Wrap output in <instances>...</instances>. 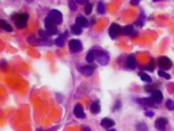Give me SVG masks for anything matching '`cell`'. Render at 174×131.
<instances>
[{"label":"cell","instance_id":"cell-1","mask_svg":"<svg viewBox=\"0 0 174 131\" xmlns=\"http://www.w3.org/2000/svg\"><path fill=\"white\" fill-rule=\"evenodd\" d=\"M95 59L101 66H106L110 62V56L108 53L102 50H94Z\"/></svg>","mask_w":174,"mask_h":131},{"label":"cell","instance_id":"cell-2","mask_svg":"<svg viewBox=\"0 0 174 131\" xmlns=\"http://www.w3.org/2000/svg\"><path fill=\"white\" fill-rule=\"evenodd\" d=\"M14 22L15 25L18 29H22L25 27L28 21V15L27 14H17L14 16Z\"/></svg>","mask_w":174,"mask_h":131},{"label":"cell","instance_id":"cell-3","mask_svg":"<svg viewBox=\"0 0 174 131\" xmlns=\"http://www.w3.org/2000/svg\"><path fill=\"white\" fill-rule=\"evenodd\" d=\"M44 25L46 27V31L48 32V34L50 35H54V34H57V27H56V24L53 22V20H51L49 17H46L45 21H44Z\"/></svg>","mask_w":174,"mask_h":131},{"label":"cell","instance_id":"cell-4","mask_svg":"<svg viewBox=\"0 0 174 131\" xmlns=\"http://www.w3.org/2000/svg\"><path fill=\"white\" fill-rule=\"evenodd\" d=\"M158 65L163 71H168L172 68L173 63L167 57H161L158 60Z\"/></svg>","mask_w":174,"mask_h":131},{"label":"cell","instance_id":"cell-5","mask_svg":"<svg viewBox=\"0 0 174 131\" xmlns=\"http://www.w3.org/2000/svg\"><path fill=\"white\" fill-rule=\"evenodd\" d=\"M47 17H49L51 20H53V22L56 23V25H59L61 24L63 21V16L61 13L56 9H53L52 11H50L48 13V16Z\"/></svg>","mask_w":174,"mask_h":131},{"label":"cell","instance_id":"cell-6","mask_svg":"<svg viewBox=\"0 0 174 131\" xmlns=\"http://www.w3.org/2000/svg\"><path fill=\"white\" fill-rule=\"evenodd\" d=\"M122 33L121 26L116 23H112L109 28V34L111 39H115Z\"/></svg>","mask_w":174,"mask_h":131},{"label":"cell","instance_id":"cell-7","mask_svg":"<svg viewBox=\"0 0 174 131\" xmlns=\"http://www.w3.org/2000/svg\"><path fill=\"white\" fill-rule=\"evenodd\" d=\"M69 48L71 53H78L83 49V44L78 39H71L69 42Z\"/></svg>","mask_w":174,"mask_h":131},{"label":"cell","instance_id":"cell-8","mask_svg":"<svg viewBox=\"0 0 174 131\" xmlns=\"http://www.w3.org/2000/svg\"><path fill=\"white\" fill-rule=\"evenodd\" d=\"M168 120L164 117H159L155 122V126L158 131H166Z\"/></svg>","mask_w":174,"mask_h":131},{"label":"cell","instance_id":"cell-9","mask_svg":"<svg viewBox=\"0 0 174 131\" xmlns=\"http://www.w3.org/2000/svg\"><path fill=\"white\" fill-rule=\"evenodd\" d=\"M78 71L84 76H90L93 74L94 68L91 66H84L78 68Z\"/></svg>","mask_w":174,"mask_h":131},{"label":"cell","instance_id":"cell-10","mask_svg":"<svg viewBox=\"0 0 174 131\" xmlns=\"http://www.w3.org/2000/svg\"><path fill=\"white\" fill-rule=\"evenodd\" d=\"M137 103H140L141 105L148 107H155V102L153 101L151 98H143L137 100Z\"/></svg>","mask_w":174,"mask_h":131},{"label":"cell","instance_id":"cell-11","mask_svg":"<svg viewBox=\"0 0 174 131\" xmlns=\"http://www.w3.org/2000/svg\"><path fill=\"white\" fill-rule=\"evenodd\" d=\"M74 114H75V115L77 118L79 119H84L86 116V115H85V113L84 112V108H83V106H81L80 104H77L75 106V108H74Z\"/></svg>","mask_w":174,"mask_h":131},{"label":"cell","instance_id":"cell-12","mask_svg":"<svg viewBox=\"0 0 174 131\" xmlns=\"http://www.w3.org/2000/svg\"><path fill=\"white\" fill-rule=\"evenodd\" d=\"M126 66L127 68L130 70H134L137 67V62L133 55H129L127 57V60H126Z\"/></svg>","mask_w":174,"mask_h":131},{"label":"cell","instance_id":"cell-13","mask_svg":"<svg viewBox=\"0 0 174 131\" xmlns=\"http://www.w3.org/2000/svg\"><path fill=\"white\" fill-rule=\"evenodd\" d=\"M151 98L155 102V103H161L163 101V98H164V96H163V94L159 90H155L154 92L151 93Z\"/></svg>","mask_w":174,"mask_h":131},{"label":"cell","instance_id":"cell-14","mask_svg":"<svg viewBox=\"0 0 174 131\" xmlns=\"http://www.w3.org/2000/svg\"><path fill=\"white\" fill-rule=\"evenodd\" d=\"M101 126H102L103 128L110 129L111 128L112 126L115 125V121L110 118H104L102 121H101Z\"/></svg>","mask_w":174,"mask_h":131},{"label":"cell","instance_id":"cell-15","mask_svg":"<svg viewBox=\"0 0 174 131\" xmlns=\"http://www.w3.org/2000/svg\"><path fill=\"white\" fill-rule=\"evenodd\" d=\"M67 33H68L67 31L64 32V34H61V35H59V37H57L56 39L55 44H56L58 47H62L63 45H64V42H65V38L68 36V34H67Z\"/></svg>","mask_w":174,"mask_h":131},{"label":"cell","instance_id":"cell-16","mask_svg":"<svg viewBox=\"0 0 174 131\" xmlns=\"http://www.w3.org/2000/svg\"><path fill=\"white\" fill-rule=\"evenodd\" d=\"M91 112L94 114V115H96L100 112L101 111V105H100L99 101H94L93 103H92L90 107Z\"/></svg>","mask_w":174,"mask_h":131},{"label":"cell","instance_id":"cell-17","mask_svg":"<svg viewBox=\"0 0 174 131\" xmlns=\"http://www.w3.org/2000/svg\"><path fill=\"white\" fill-rule=\"evenodd\" d=\"M76 24L78 25V26H80V27H87V25H88V22H87V20L84 16H78L77 18H76Z\"/></svg>","mask_w":174,"mask_h":131},{"label":"cell","instance_id":"cell-18","mask_svg":"<svg viewBox=\"0 0 174 131\" xmlns=\"http://www.w3.org/2000/svg\"><path fill=\"white\" fill-rule=\"evenodd\" d=\"M0 25H1V28L3 29V31H5L7 32H12L13 31V28L8 22H5L4 20H1L0 22Z\"/></svg>","mask_w":174,"mask_h":131},{"label":"cell","instance_id":"cell-19","mask_svg":"<svg viewBox=\"0 0 174 131\" xmlns=\"http://www.w3.org/2000/svg\"><path fill=\"white\" fill-rule=\"evenodd\" d=\"M122 33L125 35H131L133 33V26L131 25H126L122 29Z\"/></svg>","mask_w":174,"mask_h":131},{"label":"cell","instance_id":"cell-20","mask_svg":"<svg viewBox=\"0 0 174 131\" xmlns=\"http://www.w3.org/2000/svg\"><path fill=\"white\" fill-rule=\"evenodd\" d=\"M71 32L75 35H79L82 34L83 30H82V27L78 26L77 24H75V25H71Z\"/></svg>","mask_w":174,"mask_h":131},{"label":"cell","instance_id":"cell-21","mask_svg":"<svg viewBox=\"0 0 174 131\" xmlns=\"http://www.w3.org/2000/svg\"><path fill=\"white\" fill-rule=\"evenodd\" d=\"M136 130H137V131H148V127H147L146 123L139 122L136 125Z\"/></svg>","mask_w":174,"mask_h":131},{"label":"cell","instance_id":"cell-22","mask_svg":"<svg viewBox=\"0 0 174 131\" xmlns=\"http://www.w3.org/2000/svg\"><path fill=\"white\" fill-rule=\"evenodd\" d=\"M139 75H140V78L142 81H145L146 83H151V81H152L151 77L149 75H147L146 73H141Z\"/></svg>","mask_w":174,"mask_h":131},{"label":"cell","instance_id":"cell-23","mask_svg":"<svg viewBox=\"0 0 174 131\" xmlns=\"http://www.w3.org/2000/svg\"><path fill=\"white\" fill-rule=\"evenodd\" d=\"M94 60H95V55H94V50H92V51H89L87 53V56H86V61L87 63H93Z\"/></svg>","mask_w":174,"mask_h":131},{"label":"cell","instance_id":"cell-24","mask_svg":"<svg viewBox=\"0 0 174 131\" xmlns=\"http://www.w3.org/2000/svg\"><path fill=\"white\" fill-rule=\"evenodd\" d=\"M166 107L169 111H174V101L173 100L168 99L166 102Z\"/></svg>","mask_w":174,"mask_h":131},{"label":"cell","instance_id":"cell-25","mask_svg":"<svg viewBox=\"0 0 174 131\" xmlns=\"http://www.w3.org/2000/svg\"><path fill=\"white\" fill-rule=\"evenodd\" d=\"M158 75L160 76V77H163V78L166 79V80H170L171 79V76L169 74H168L167 72H164L162 70H159L158 71Z\"/></svg>","mask_w":174,"mask_h":131},{"label":"cell","instance_id":"cell-26","mask_svg":"<svg viewBox=\"0 0 174 131\" xmlns=\"http://www.w3.org/2000/svg\"><path fill=\"white\" fill-rule=\"evenodd\" d=\"M39 36L42 39H49L50 36H51L47 31H43V30H40L39 31Z\"/></svg>","mask_w":174,"mask_h":131},{"label":"cell","instance_id":"cell-27","mask_svg":"<svg viewBox=\"0 0 174 131\" xmlns=\"http://www.w3.org/2000/svg\"><path fill=\"white\" fill-rule=\"evenodd\" d=\"M144 19H145V16H144V14H141V16H139V18L137 20V22H135V24L137 25V26H139V27H141L144 24Z\"/></svg>","mask_w":174,"mask_h":131},{"label":"cell","instance_id":"cell-28","mask_svg":"<svg viewBox=\"0 0 174 131\" xmlns=\"http://www.w3.org/2000/svg\"><path fill=\"white\" fill-rule=\"evenodd\" d=\"M97 12L100 14H103L105 13V5L102 2H99L97 4Z\"/></svg>","mask_w":174,"mask_h":131},{"label":"cell","instance_id":"cell-29","mask_svg":"<svg viewBox=\"0 0 174 131\" xmlns=\"http://www.w3.org/2000/svg\"><path fill=\"white\" fill-rule=\"evenodd\" d=\"M69 7L72 11H76L77 10V5L75 3V0H69Z\"/></svg>","mask_w":174,"mask_h":131},{"label":"cell","instance_id":"cell-30","mask_svg":"<svg viewBox=\"0 0 174 131\" xmlns=\"http://www.w3.org/2000/svg\"><path fill=\"white\" fill-rule=\"evenodd\" d=\"M84 10H85L86 14H87V15H89L91 13V12H92V10H93V5L90 4V3H87V4L85 5V9Z\"/></svg>","mask_w":174,"mask_h":131},{"label":"cell","instance_id":"cell-31","mask_svg":"<svg viewBox=\"0 0 174 131\" xmlns=\"http://www.w3.org/2000/svg\"><path fill=\"white\" fill-rule=\"evenodd\" d=\"M146 70H148L150 71H154V69H155V63H154V61L151 60V62L149 63V65L146 66Z\"/></svg>","mask_w":174,"mask_h":131},{"label":"cell","instance_id":"cell-32","mask_svg":"<svg viewBox=\"0 0 174 131\" xmlns=\"http://www.w3.org/2000/svg\"><path fill=\"white\" fill-rule=\"evenodd\" d=\"M145 90H146V92H150V93L151 92V93H152V92H154V91L156 90V89L154 87L153 85H146V87H145Z\"/></svg>","mask_w":174,"mask_h":131},{"label":"cell","instance_id":"cell-33","mask_svg":"<svg viewBox=\"0 0 174 131\" xmlns=\"http://www.w3.org/2000/svg\"><path fill=\"white\" fill-rule=\"evenodd\" d=\"M75 1L81 5H86L88 3V0H75Z\"/></svg>","mask_w":174,"mask_h":131},{"label":"cell","instance_id":"cell-34","mask_svg":"<svg viewBox=\"0 0 174 131\" xmlns=\"http://www.w3.org/2000/svg\"><path fill=\"white\" fill-rule=\"evenodd\" d=\"M130 3L133 5H137L138 3H140V0H131Z\"/></svg>","mask_w":174,"mask_h":131},{"label":"cell","instance_id":"cell-35","mask_svg":"<svg viewBox=\"0 0 174 131\" xmlns=\"http://www.w3.org/2000/svg\"><path fill=\"white\" fill-rule=\"evenodd\" d=\"M145 114H146V115H147V116H153V115H154V113H153L152 112H146Z\"/></svg>","mask_w":174,"mask_h":131},{"label":"cell","instance_id":"cell-36","mask_svg":"<svg viewBox=\"0 0 174 131\" xmlns=\"http://www.w3.org/2000/svg\"><path fill=\"white\" fill-rule=\"evenodd\" d=\"M83 131H92L90 130V128H88V127H85V128L83 130Z\"/></svg>","mask_w":174,"mask_h":131},{"label":"cell","instance_id":"cell-37","mask_svg":"<svg viewBox=\"0 0 174 131\" xmlns=\"http://www.w3.org/2000/svg\"><path fill=\"white\" fill-rule=\"evenodd\" d=\"M107 131H116V130H115V129H110V130H108Z\"/></svg>","mask_w":174,"mask_h":131},{"label":"cell","instance_id":"cell-38","mask_svg":"<svg viewBox=\"0 0 174 131\" xmlns=\"http://www.w3.org/2000/svg\"><path fill=\"white\" fill-rule=\"evenodd\" d=\"M25 1H27L28 3H31V2H32V1H33V0H25Z\"/></svg>","mask_w":174,"mask_h":131},{"label":"cell","instance_id":"cell-39","mask_svg":"<svg viewBox=\"0 0 174 131\" xmlns=\"http://www.w3.org/2000/svg\"><path fill=\"white\" fill-rule=\"evenodd\" d=\"M153 1H154V2H156V1H158V0H153Z\"/></svg>","mask_w":174,"mask_h":131}]
</instances>
